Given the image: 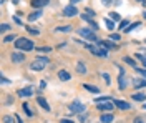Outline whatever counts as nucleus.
Instances as JSON below:
<instances>
[{
	"label": "nucleus",
	"mask_w": 146,
	"mask_h": 123,
	"mask_svg": "<svg viewBox=\"0 0 146 123\" xmlns=\"http://www.w3.org/2000/svg\"><path fill=\"white\" fill-rule=\"evenodd\" d=\"M78 35H80V37H85L86 40L98 42V38H96V35H95V32H91L90 29H80V30H78Z\"/></svg>",
	"instance_id": "obj_5"
},
{
	"label": "nucleus",
	"mask_w": 146,
	"mask_h": 123,
	"mask_svg": "<svg viewBox=\"0 0 146 123\" xmlns=\"http://www.w3.org/2000/svg\"><path fill=\"white\" fill-rule=\"evenodd\" d=\"M33 92H35V88H33V86H27V88H22V90L18 92V95L25 98V96H32V95H33Z\"/></svg>",
	"instance_id": "obj_10"
},
{
	"label": "nucleus",
	"mask_w": 146,
	"mask_h": 123,
	"mask_svg": "<svg viewBox=\"0 0 146 123\" xmlns=\"http://www.w3.org/2000/svg\"><path fill=\"white\" fill-rule=\"evenodd\" d=\"M105 25H106V29H108V30L115 29V23H113V20H111V19H105Z\"/></svg>",
	"instance_id": "obj_20"
},
{
	"label": "nucleus",
	"mask_w": 146,
	"mask_h": 123,
	"mask_svg": "<svg viewBox=\"0 0 146 123\" xmlns=\"http://www.w3.org/2000/svg\"><path fill=\"white\" fill-rule=\"evenodd\" d=\"M85 88H86L88 92H91V93H100V90H98L96 86H93V85H85Z\"/></svg>",
	"instance_id": "obj_21"
},
{
	"label": "nucleus",
	"mask_w": 146,
	"mask_h": 123,
	"mask_svg": "<svg viewBox=\"0 0 146 123\" xmlns=\"http://www.w3.org/2000/svg\"><path fill=\"white\" fill-rule=\"evenodd\" d=\"M103 2V5H111L113 3V0H101Z\"/></svg>",
	"instance_id": "obj_36"
},
{
	"label": "nucleus",
	"mask_w": 146,
	"mask_h": 123,
	"mask_svg": "<svg viewBox=\"0 0 146 123\" xmlns=\"http://www.w3.org/2000/svg\"><path fill=\"white\" fill-rule=\"evenodd\" d=\"M15 47L28 52V50H33V42H32L30 38L22 37V38H17V40H15Z\"/></svg>",
	"instance_id": "obj_1"
},
{
	"label": "nucleus",
	"mask_w": 146,
	"mask_h": 123,
	"mask_svg": "<svg viewBox=\"0 0 146 123\" xmlns=\"http://www.w3.org/2000/svg\"><path fill=\"white\" fill-rule=\"evenodd\" d=\"M135 70H136L138 73L143 76V78H146V68H139V66H135Z\"/></svg>",
	"instance_id": "obj_24"
},
{
	"label": "nucleus",
	"mask_w": 146,
	"mask_h": 123,
	"mask_svg": "<svg viewBox=\"0 0 146 123\" xmlns=\"http://www.w3.org/2000/svg\"><path fill=\"white\" fill-rule=\"evenodd\" d=\"M3 122L5 123H15L13 120H12V116H3Z\"/></svg>",
	"instance_id": "obj_33"
},
{
	"label": "nucleus",
	"mask_w": 146,
	"mask_h": 123,
	"mask_svg": "<svg viewBox=\"0 0 146 123\" xmlns=\"http://www.w3.org/2000/svg\"><path fill=\"white\" fill-rule=\"evenodd\" d=\"M145 110H146V103H145Z\"/></svg>",
	"instance_id": "obj_45"
},
{
	"label": "nucleus",
	"mask_w": 146,
	"mask_h": 123,
	"mask_svg": "<svg viewBox=\"0 0 146 123\" xmlns=\"http://www.w3.org/2000/svg\"><path fill=\"white\" fill-rule=\"evenodd\" d=\"M143 15H145V19H146V10H145V13H143Z\"/></svg>",
	"instance_id": "obj_43"
},
{
	"label": "nucleus",
	"mask_w": 146,
	"mask_h": 123,
	"mask_svg": "<svg viewBox=\"0 0 146 123\" xmlns=\"http://www.w3.org/2000/svg\"><path fill=\"white\" fill-rule=\"evenodd\" d=\"M48 3V0H32V5L35 7V9H40V7H43Z\"/></svg>",
	"instance_id": "obj_18"
},
{
	"label": "nucleus",
	"mask_w": 146,
	"mask_h": 123,
	"mask_svg": "<svg viewBox=\"0 0 146 123\" xmlns=\"http://www.w3.org/2000/svg\"><path fill=\"white\" fill-rule=\"evenodd\" d=\"M60 123H73V122H72V120H68V118H63Z\"/></svg>",
	"instance_id": "obj_37"
},
{
	"label": "nucleus",
	"mask_w": 146,
	"mask_h": 123,
	"mask_svg": "<svg viewBox=\"0 0 146 123\" xmlns=\"http://www.w3.org/2000/svg\"><path fill=\"white\" fill-rule=\"evenodd\" d=\"M3 40L5 42H12V40H15V35H9V37H5Z\"/></svg>",
	"instance_id": "obj_35"
},
{
	"label": "nucleus",
	"mask_w": 146,
	"mask_h": 123,
	"mask_svg": "<svg viewBox=\"0 0 146 123\" xmlns=\"http://www.w3.org/2000/svg\"><path fill=\"white\" fill-rule=\"evenodd\" d=\"M36 52H52V48L50 47H40V48H36Z\"/></svg>",
	"instance_id": "obj_29"
},
{
	"label": "nucleus",
	"mask_w": 146,
	"mask_h": 123,
	"mask_svg": "<svg viewBox=\"0 0 146 123\" xmlns=\"http://www.w3.org/2000/svg\"><path fill=\"white\" fill-rule=\"evenodd\" d=\"M76 72H78L80 75H85V73H86V66H85L83 62H78V63H76Z\"/></svg>",
	"instance_id": "obj_17"
},
{
	"label": "nucleus",
	"mask_w": 146,
	"mask_h": 123,
	"mask_svg": "<svg viewBox=\"0 0 146 123\" xmlns=\"http://www.w3.org/2000/svg\"><path fill=\"white\" fill-rule=\"evenodd\" d=\"M133 100H136V102H145L146 95L145 93H135V95H133Z\"/></svg>",
	"instance_id": "obj_19"
},
{
	"label": "nucleus",
	"mask_w": 146,
	"mask_h": 123,
	"mask_svg": "<svg viewBox=\"0 0 146 123\" xmlns=\"http://www.w3.org/2000/svg\"><path fill=\"white\" fill-rule=\"evenodd\" d=\"M36 103L40 105V106H42L43 110H46V112L50 110V105H48V102H46V100L43 98V96H38V98H36Z\"/></svg>",
	"instance_id": "obj_11"
},
{
	"label": "nucleus",
	"mask_w": 146,
	"mask_h": 123,
	"mask_svg": "<svg viewBox=\"0 0 146 123\" xmlns=\"http://www.w3.org/2000/svg\"><path fill=\"white\" fill-rule=\"evenodd\" d=\"M96 105H98L96 108H98V110H101V112H111V110L116 106V105L113 103L110 98H108V100H103V102H98Z\"/></svg>",
	"instance_id": "obj_4"
},
{
	"label": "nucleus",
	"mask_w": 146,
	"mask_h": 123,
	"mask_svg": "<svg viewBox=\"0 0 146 123\" xmlns=\"http://www.w3.org/2000/svg\"><path fill=\"white\" fill-rule=\"evenodd\" d=\"M70 112H72V113H83V112H85V105L80 103V102H73V103L70 105Z\"/></svg>",
	"instance_id": "obj_6"
},
{
	"label": "nucleus",
	"mask_w": 146,
	"mask_h": 123,
	"mask_svg": "<svg viewBox=\"0 0 146 123\" xmlns=\"http://www.w3.org/2000/svg\"><path fill=\"white\" fill-rule=\"evenodd\" d=\"M70 2H72V5H73V3H76V2H80V0H70Z\"/></svg>",
	"instance_id": "obj_41"
},
{
	"label": "nucleus",
	"mask_w": 146,
	"mask_h": 123,
	"mask_svg": "<svg viewBox=\"0 0 146 123\" xmlns=\"http://www.w3.org/2000/svg\"><path fill=\"white\" fill-rule=\"evenodd\" d=\"M12 2H13V3H18V2H20V0H12Z\"/></svg>",
	"instance_id": "obj_42"
},
{
	"label": "nucleus",
	"mask_w": 146,
	"mask_h": 123,
	"mask_svg": "<svg viewBox=\"0 0 146 123\" xmlns=\"http://www.w3.org/2000/svg\"><path fill=\"white\" fill-rule=\"evenodd\" d=\"M118 82H119V88H121V90H125V88H126V80H125V68H123V66H119V78H118Z\"/></svg>",
	"instance_id": "obj_9"
},
{
	"label": "nucleus",
	"mask_w": 146,
	"mask_h": 123,
	"mask_svg": "<svg viewBox=\"0 0 146 123\" xmlns=\"http://www.w3.org/2000/svg\"><path fill=\"white\" fill-rule=\"evenodd\" d=\"M58 78H60L62 82H68V80H70V73L65 72V70H60V72H58Z\"/></svg>",
	"instance_id": "obj_15"
},
{
	"label": "nucleus",
	"mask_w": 146,
	"mask_h": 123,
	"mask_svg": "<svg viewBox=\"0 0 146 123\" xmlns=\"http://www.w3.org/2000/svg\"><path fill=\"white\" fill-rule=\"evenodd\" d=\"M7 30H10V25L9 23H3L2 25V32H7Z\"/></svg>",
	"instance_id": "obj_34"
},
{
	"label": "nucleus",
	"mask_w": 146,
	"mask_h": 123,
	"mask_svg": "<svg viewBox=\"0 0 146 123\" xmlns=\"http://www.w3.org/2000/svg\"><path fill=\"white\" fill-rule=\"evenodd\" d=\"M143 65H145V68H146V57L143 58Z\"/></svg>",
	"instance_id": "obj_40"
},
{
	"label": "nucleus",
	"mask_w": 146,
	"mask_h": 123,
	"mask_svg": "<svg viewBox=\"0 0 146 123\" xmlns=\"http://www.w3.org/2000/svg\"><path fill=\"white\" fill-rule=\"evenodd\" d=\"M22 108L25 110V113H27L28 116H32V112H30V108H28V105H27V103H23V105H22Z\"/></svg>",
	"instance_id": "obj_28"
},
{
	"label": "nucleus",
	"mask_w": 146,
	"mask_h": 123,
	"mask_svg": "<svg viewBox=\"0 0 146 123\" xmlns=\"http://www.w3.org/2000/svg\"><path fill=\"white\" fill-rule=\"evenodd\" d=\"M138 2H145V0H138Z\"/></svg>",
	"instance_id": "obj_44"
},
{
	"label": "nucleus",
	"mask_w": 146,
	"mask_h": 123,
	"mask_svg": "<svg viewBox=\"0 0 146 123\" xmlns=\"http://www.w3.org/2000/svg\"><path fill=\"white\" fill-rule=\"evenodd\" d=\"M78 13V10H76V7L75 5H66L63 9V15L65 17H73V15H76Z\"/></svg>",
	"instance_id": "obj_7"
},
{
	"label": "nucleus",
	"mask_w": 146,
	"mask_h": 123,
	"mask_svg": "<svg viewBox=\"0 0 146 123\" xmlns=\"http://www.w3.org/2000/svg\"><path fill=\"white\" fill-rule=\"evenodd\" d=\"M133 86H135V88L146 86V80H145V78H135V80H133Z\"/></svg>",
	"instance_id": "obj_13"
},
{
	"label": "nucleus",
	"mask_w": 146,
	"mask_h": 123,
	"mask_svg": "<svg viewBox=\"0 0 146 123\" xmlns=\"http://www.w3.org/2000/svg\"><path fill=\"white\" fill-rule=\"evenodd\" d=\"M88 48H90V52L93 53V55H96V57H108V50L105 47H101V45H88Z\"/></svg>",
	"instance_id": "obj_3"
},
{
	"label": "nucleus",
	"mask_w": 146,
	"mask_h": 123,
	"mask_svg": "<svg viewBox=\"0 0 146 123\" xmlns=\"http://www.w3.org/2000/svg\"><path fill=\"white\" fill-rule=\"evenodd\" d=\"M103 78H105L106 85H110V83H111V80H110V75H108V73H103Z\"/></svg>",
	"instance_id": "obj_32"
},
{
	"label": "nucleus",
	"mask_w": 146,
	"mask_h": 123,
	"mask_svg": "<svg viewBox=\"0 0 146 123\" xmlns=\"http://www.w3.org/2000/svg\"><path fill=\"white\" fill-rule=\"evenodd\" d=\"M25 60V53H20V52H12V62L15 63H22Z\"/></svg>",
	"instance_id": "obj_8"
},
{
	"label": "nucleus",
	"mask_w": 146,
	"mask_h": 123,
	"mask_svg": "<svg viewBox=\"0 0 146 123\" xmlns=\"http://www.w3.org/2000/svg\"><path fill=\"white\" fill-rule=\"evenodd\" d=\"M15 120H17V123H23L22 120H20V116H18V115H15Z\"/></svg>",
	"instance_id": "obj_38"
},
{
	"label": "nucleus",
	"mask_w": 146,
	"mask_h": 123,
	"mask_svg": "<svg viewBox=\"0 0 146 123\" xmlns=\"http://www.w3.org/2000/svg\"><path fill=\"white\" fill-rule=\"evenodd\" d=\"M56 32H72L70 25H65V27H56Z\"/></svg>",
	"instance_id": "obj_23"
},
{
	"label": "nucleus",
	"mask_w": 146,
	"mask_h": 123,
	"mask_svg": "<svg viewBox=\"0 0 146 123\" xmlns=\"http://www.w3.org/2000/svg\"><path fill=\"white\" fill-rule=\"evenodd\" d=\"M115 105L118 106L119 110H128V108H131V106H129V103L123 102V100H116V102H115Z\"/></svg>",
	"instance_id": "obj_14"
},
{
	"label": "nucleus",
	"mask_w": 146,
	"mask_h": 123,
	"mask_svg": "<svg viewBox=\"0 0 146 123\" xmlns=\"http://www.w3.org/2000/svg\"><path fill=\"white\" fill-rule=\"evenodd\" d=\"M42 13H43V12H42L40 9L35 10V12H32V13L28 15V20H30V22H35V20H38L40 17H42Z\"/></svg>",
	"instance_id": "obj_12"
},
{
	"label": "nucleus",
	"mask_w": 146,
	"mask_h": 123,
	"mask_svg": "<svg viewBox=\"0 0 146 123\" xmlns=\"http://www.w3.org/2000/svg\"><path fill=\"white\" fill-rule=\"evenodd\" d=\"M110 38H111L113 42H118V40H121V37H119L118 33H111V35H110Z\"/></svg>",
	"instance_id": "obj_27"
},
{
	"label": "nucleus",
	"mask_w": 146,
	"mask_h": 123,
	"mask_svg": "<svg viewBox=\"0 0 146 123\" xmlns=\"http://www.w3.org/2000/svg\"><path fill=\"white\" fill-rule=\"evenodd\" d=\"M128 27V20H121V23H119L118 29H126Z\"/></svg>",
	"instance_id": "obj_30"
},
{
	"label": "nucleus",
	"mask_w": 146,
	"mask_h": 123,
	"mask_svg": "<svg viewBox=\"0 0 146 123\" xmlns=\"http://www.w3.org/2000/svg\"><path fill=\"white\" fill-rule=\"evenodd\" d=\"M135 123H143V120L141 118H135Z\"/></svg>",
	"instance_id": "obj_39"
},
{
	"label": "nucleus",
	"mask_w": 146,
	"mask_h": 123,
	"mask_svg": "<svg viewBox=\"0 0 146 123\" xmlns=\"http://www.w3.org/2000/svg\"><path fill=\"white\" fill-rule=\"evenodd\" d=\"M100 120H101V123H111L113 122V115L111 113H103Z\"/></svg>",
	"instance_id": "obj_16"
},
{
	"label": "nucleus",
	"mask_w": 146,
	"mask_h": 123,
	"mask_svg": "<svg viewBox=\"0 0 146 123\" xmlns=\"http://www.w3.org/2000/svg\"><path fill=\"white\" fill-rule=\"evenodd\" d=\"M25 29H27L28 32L32 33V35H38V33H40V32H38V30H36V29H33V27H25Z\"/></svg>",
	"instance_id": "obj_26"
},
{
	"label": "nucleus",
	"mask_w": 146,
	"mask_h": 123,
	"mask_svg": "<svg viewBox=\"0 0 146 123\" xmlns=\"http://www.w3.org/2000/svg\"><path fill=\"white\" fill-rule=\"evenodd\" d=\"M125 62H126L128 65H131V66H133V68L136 66V62H135V60H133V58H131V57H125Z\"/></svg>",
	"instance_id": "obj_22"
},
{
	"label": "nucleus",
	"mask_w": 146,
	"mask_h": 123,
	"mask_svg": "<svg viewBox=\"0 0 146 123\" xmlns=\"http://www.w3.org/2000/svg\"><path fill=\"white\" fill-rule=\"evenodd\" d=\"M46 65H48V58H45V57L35 58V60L32 62V70H35V72H40V70H43Z\"/></svg>",
	"instance_id": "obj_2"
},
{
	"label": "nucleus",
	"mask_w": 146,
	"mask_h": 123,
	"mask_svg": "<svg viewBox=\"0 0 146 123\" xmlns=\"http://www.w3.org/2000/svg\"><path fill=\"white\" fill-rule=\"evenodd\" d=\"M110 17H111V20H119V19H121L118 13H115V12H111V15H110Z\"/></svg>",
	"instance_id": "obj_31"
},
{
	"label": "nucleus",
	"mask_w": 146,
	"mask_h": 123,
	"mask_svg": "<svg viewBox=\"0 0 146 123\" xmlns=\"http://www.w3.org/2000/svg\"><path fill=\"white\" fill-rule=\"evenodd\" d=\"M136 27H139V22H135L131 27H128V29H125V32H131V30H135Z\"/></svg>",
	"instance_id": "obj_25"
}]
</instances>
